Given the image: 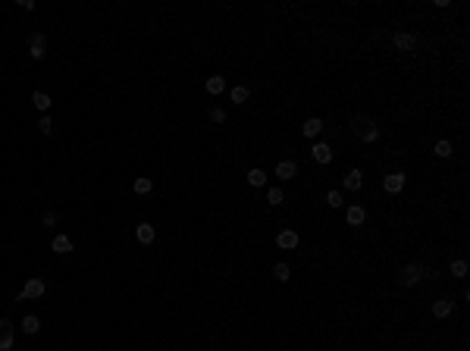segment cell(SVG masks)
<instances>
[{
	"mask_svg": "<svg viewBox=\"0 0 470 351\" xmlns=\"http://www.w3.org/2000/svg\"><path fill=\"white\" fill-rule=\"evenodd\" d=\"M351 132H354L364 144H373L376 138H379V126H376L370 116H354V119H351Z\"/></svg>",
	"mask_w": 470,
	"mask_h": 351,
	"instance_id": "1",
	"label": "cell"
},
{
	"mask_svg": "<svg viewBox=\"0 0 470 351\" xmlns=\"http://www.w3.org/2000/svg\"><path fill=\"white\" fill-rule=\"evenodd\" d=\"M423 273H426L423 263H407V267L401 270V276H398V279H401V286H417V282L423 279Z\"/></svg>",
	"mask_w": 470,
	"mask_h": 351,
	"instance_id": "2",
	"label": "cell"
},
{
	"mask_svg": "<svg viewBox=\"0 0 470 351\" xmlns=\"http://www.w3.org/2000/svg\"><path fill=\"white\" fill-rule=\"evenodd\" d=\"M41 295H44V279H29L25 288L19 292V301H25V298H41Z\"/></svg>",
	"mask_w": 470,
	"mask_h": 351,
	"instance_id": "3",
	"label": "cell"
},
{
	"mask_svg": "<svg viewBox=\"0 0 470 351\" xmlns=\"http://www.w3.org/2000/svg\"><path fill=\"white\" fill-rule=\"evenodd\" d=\"M29 54L35 57V60H44V54H47V38L41 35V32H38V35H31V47H29Z\"/></svg>",
	"mask_w": 470,
	"mask_h": 351,
	"instance_id": "4",
	"label": "cell"
},
{
	"mask_svg": "<svg viewBox=\"0 0 470 351\" xmlns=\"http://www.w3.org/2000/svg\"><path fill=\"white\" fill-rule=\"evenodd\" d=\"M10 348H13V323L0 320V351H10Z\"/></svg>",
	"mask_w": 470,
	"mask_h": 351,
	"instance_id": "5",
	"label": "cell"
},
{
	"mask_svg": "<svg viewBox=\"0 0 470 351\" xmlns=\"http://www.w3.org/2000/svg\"><path fill=\"white\" fill-rule=\"evenodd\" d=\"M382 188H386L389 194H398L401 188H405V176H401V173H389L386 182H382Z\"/></svg>",
	"mask_w": 470,
	"mask_h": 351,
	"instance_id": "6",
	"label": "cell"
},
{
	"mask_svg": "<svg viewBox=\"0 0 470 351\" xmlns=\"http://www.w3.org/2000/svg\"><path fill=\"white\" fill-rule=\"evenodd\" d=\"M276 245L285 248V251H292V248H298V232H292V229L279 232V235H276Z\"/></svg>",
	"mask_w": 470,
	"mask_h": 351,
	"instance_id": "7",
	"label": "cell"
},
{
	"mask_svg": "<svg viewBox=\"0 0 470 351\" xmlns=\"http://www.w3.org/2000/svg\"><path fill=\"white\" fill-rule=\"evenodd\" d=\"M342 185H345L348 191H357V188L364 185V176H361V169H351V173H348L345 179H342Z\"/></svg>",
	"mask_w": 470,
	"mask_h": 351,
	"instance_id": "8",
	"label": "cell"
},
{
	"mask_svg": "<svg viewBox=\"0 0 470 351\" xmlns=\"http://www.w3.org/2000/svg\"><path fill=\"white\" fill-rule=\"evenodd\" d=\"M395 47L398 50H414L417 47V38L407 35V32H398V35H395Z\"/></svg>",
	"mask_w": 470,
	"mask_h": 351,
	"instance_id": "9",
	"label": "cell"
},
{
	"mask_svg": "<svg viewBox=\"0 0 470 351\" xmlns=\"http://www.w3.org/2000/svg\"><path fill=\"white\" fill-rule=\"evenodd\" d=\"M295 173H298V166L292 163V160H282V163L276 166V176L279 179H295Z\"/></svg>",
	"mask_w": 470,
	"mask_h": 351,
	"instance_id": "10",
	"label": "cell"
},
{
	"mask_svg": "<svg viewBox=\"0 0 470 351\" xmlns=\"http://www.w3.org/2000/svg\"><path fill=\"white\" fill-rule=\"evenodd\" d=\"M154 235H157V232H154L151 223H138V242H141V245H151Z\"/></svg>",
	"mask_w": 470,
	"mask_h": 351,
	"instance_id": "11",
	"label": "cell"
},
{
	"mask_svg": "<svg viewBox=\"0 0 470 351\" xmlns=\"http://www.w3.org/2000/svg\"><path fill=\"white\" fill-rule=\"evenodd\" d=\"M313 160H317V163H329V160H332L329 144H313Z\"/></svg>",
	"mask_w": 470,
	"mask_h": 351,
	"instance_id": "12",
	"label": "cell"
},
{
	"mask_svg": "<svg viewBox=\"0 0 470 351\" xmlns=\"http://www.w3.org/2000/svg\"><path fill=\"white\" fill-rule=\"evenodd\" d=\"M54 251H57V254H69V251H72L69 235H57V238H54Z\"/></svg>",
	"mask_w": 470,
	"mask_h": 351,
	"instance_id": "13",
	"label": "cell"
},
{
	"mask_svg": "<svg viewBox=\"0 0 470 351\" xmlns=\"http://www.w3.org/2000/svg\"><path fill=\"white\" fill-rule=\"evenodd\" d=\"M323 132V119H307L304 123V135L307 138H313V135H320Z\"/></svg>",
	"mask_w": 470,
	"mask_h": 351,
	"instance_id": "14",
	"label": "cell"
},
{
	"mask_svg": "<svg viewBox=\"0 0 470 351\" xmlns=\"http://www.w3.org/2000/svg\"><path fill=\"white\" fill-rule=\"evenodd\" d=\"M22 329L29 332V336H35V332L41 329V320H38V317H31V314H29V317H22Z\"/></svg>",
	"mask_w": 470,
	"mask_h": 351,
	"instance_id": "15",
	"label": "cell"
},
{
	"mask_svg": "<svg viewBox=\"0 0 470 351\" xmlns=\"http://www.w3.org/2000/svg\"><path fill=\"white\" fill-rule=\"evenodd\" d=\"M223 88H226V79H223V75H210V79H207V91H210V94H219Z\"/></svg>",
	"mask_w": 470,
	"mask_h": 351,
	"instance_id": "16",
	"label": "cell"
},
{
	"mask_svg": "<svg viewBox=\"0 0 470 351\" xmlns=\"http://www.w3.org/2000/svg\"><path fill=\"white\" fill-rule=\"evenodd\" d=\"M31 104H35L38 110H50V94H44V91H35V94H31Z\"/></svg>",
	"mask_w": 470,
	"mask_h": 351,
	"instance_id": "17",
	"label": "cell"
},
{
	"mask_svg": "<svg viewBox=\"0 0 470 351\" xmlns=\"http://www.w3.org/2000/svg\"><path fill=\"white\" fill-rule=\"evenodd\" d=\"M248 182H251L254 188L267 185V173H263V169H251V173H248Z\"/></svg>",
	"mask_w": 470,
	"mask_h": 351,
	"instance_id": "18",
	"label": "cell"
},
{
	"mask_svg": "<svg viewBox=\"0 0 470 351\" xmlns=\"http://www.w3.org/2000/svg\"><path fill=\"white\" fill-rule=\"evenodd\" d=\"M229 97H232V104H248V97H251V91L238 85V88H232V94H229Z\"/></svg>",
	"mask_w": 470,
	"mask_h": 351,
	"instance_id": "19",
	"label": "cell"
},
{
	"mask_svg": "<svg viewBox=\"0 0 470 351\" xmlns=\"http://www.w3.org/2000/svg\"><path fill=\"white\" fill-rule=\"evenodd\" d=\"M364 217H367L364 207H348V223H351V226H361Z\"/></svg>",
	"mask_w": 470,
	"mask_h": 351,
	"instance_id": "20",
	"label": "cell"
},
{
	"mask_svg": "<svg viewBox=\"0 0 470 351\" xmlns=\"http://www.w3.org/2000/svg\"><path fill=\"white\" fill-rule=\"evenodd\" d=\"M433 314H436V317H448V314H451V301H445V298H442V301H436V304H433Z\"/></svg>",
	"mask_w": 470,
	"mask_h": 351,
	"instance_id": "21",
	"label": "cell"
},
{
	"mask_svg": "<svg viewBox=\"0 0 470 351\" xmlns=\"http://www.w3.org/2000/svg\"><path fill=\"white\" fill-rule=\"evenodd\" d=\"M151 188H154V182H151V179H148V176H141V179H135V191H138V194H148V191H151Z\"/></svg>",
	"mask_w": 470,
	"mask_h": 351,
	"instance_id": "22",
	"label": "cell"
},
{
	"mask_svg": "<svg viewBox=\"0 0 470 351\" xmlns=\"http://www.w3.org/2000/svg\"><path fill=\"white\" fill-rule=\"evenodd\" d=\"M282 198H285V194H282L279 188H270V191H267V201L273 204V207H279V204H282Z\"/></svg>",
	"mask_w": 470,
	"mask_h": 351,
	"instance_id": "23",
	"label": "cell"
},
{
	"mask_svg": "<svg viewBox=\"0 0 470 351\" xmlns=\"http://www.w3.org/2000/svg\"><path fill=\"white\" fill-rule=\"evenodd\" d=\"M273 276H276L279 282H285L288 279V263H276V267H273Z\"/></svg>",
	"mask_w": 470,
	"mask_h": 351,
	"instance_id": "24",
	"label": "cell"
},
{
	"mask_svg": "<svg viewBox=\"0 0 470 351\" xmlns=\"http://www.w3.org/2000/svg\"><path fill=\"white\" fill-rule=\"evenodd\" d=\"M436 154H439V157H451V141H439L436 144Z\"/></svg>",
	"mask_w": 470,
	"mask_h": 351,
	"instance_id": "25",
	"label": "cell"
},
{
	"mask_svg": "<svg viewBox=\"0 0 470 351\" xmlns=\"http://www.w3.org/2000/svg\"><path fill=\"white\" fill-rule=\"evenodd\" d=\"M451 273H455V276H467V260H455L451 263Z\"/></svg>",
	"mask_w": 470,
	"mask_h": 351,
	"instance_id": "26",
	"label": "cell"
},
{
	"mask_svg": "<svg viewBox=\"0 0 470 351\" xmlns=\"http://www.w3.org/2000/svg\"><path fill=\"white\" fill-rule=\"evenodd\" d=\"M326 201H329V207H342V191H329Z\"/></svg>",
	"mask_w": 470,
	"mask_h": 351,
	"instance_id": "27",
	"label": "cell"
},
{
	"mask_svg": "<svg viewBox=\"0 0 470 351\" xmlns=\"http://www.w3.org/2000/svg\"><path fill=\"white\" fill-rule=\"evenodd\" d=\"M38 129L44 132V135H50L54 132V126H50V116H41V123H38Z\"/></svg>",
	"mask_w": 470,
	"mask_h": 351,
	"instance_id": "28",
	"label": "cell"
},
{
	"mask_svg": "<svg viewBox=\"0 0 470 351\" xmlns=\"http://www.w3.org/2000/svg\"><path fill=\"white\" fill-rule=\"evenodd\" d=\"M210 119H213V123H223V119H226V110L213 107V110H210Z\"/></svg>",
	"mask_w": 470,
	"mask_h": 351,
	"instance_id": "29",
	"label": "cell"
},
{
	"mask_svg": "<svg viewBox=\"0 0 470 351\" xmlns=\"http://www.w3.org/2000/svg\"><path fill=\"white\" fill-rule=\"evenodd\" d=\"M41 223H44V226H54V223H57V213H50V210H47L44 217H41Z\"/></svg>",
	"mask_w": 470,
	"mask_h": 351,
	"instance_id": "30",
	"label": "cell"
}]
</instances>
